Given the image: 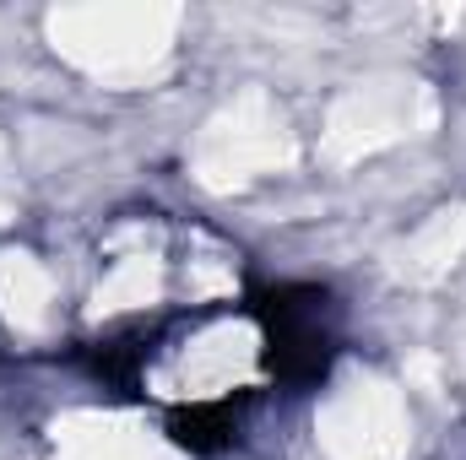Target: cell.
<instances>
[{
  "instance_id": "1",
  "label": "cell",
  "mask_w": 466,
  "mask_h": 460,
  "mask_svg": "<svg viewBox=\"0 0 466 460\" xmlns=\"http://www.w3.org/2000/svg\"><path fill=\"white\" fill-rule=\"evenodd\" d=\"M266 325V368L277 385H315L331 368V331H326V293L320 287H271L255 304Z\"/></svg>"
},
{
  "instance_id": "2",
  "label": "cell",
  "mask_w": 466,
  "mask_h": 460,
  "mask_svg": "<svg viewBox=\"0 0 466 460\" xmlns=\"http://www.w3.org/2000/svg\"><path fill=\"white\" fill-rule=\"evenodd\" d=\"M168 434L190 455H218L238 439V406L233 401H190L168 417Z\"/></svg>"
}]
</instances>
